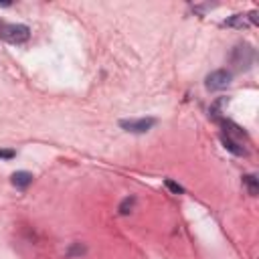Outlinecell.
Returning a JSON list of instances; mask_svg holds the SVG:
<instances>
[{"mask_svg": "<svg viewBox=\"0 0 259 259\" xmlns=\"http://www.w3.org/2000/svg\"><path fill=\"white\" fill-rule=\"evenodd\" d=\"M253 59H255V51L251 45L247 43H241L233 49V53H231V65L237 69V71H247L251 69L253 65Z\"/></svg>", "mask_w": 259, "mask_h": 259, "instance_id": "obj_1", "label": "cell"}, {"mask_svg": "<svg viewBox=\"0 0 259 259\" xmlns=\"http://www.w3.org/2000/svg\"><path fill=\"white\" fill-rule=\"evenodd\" d=\"M0 37H3L7 43L21 45V43H27L29 41L31 31L25 25H3V27H0Z\"/></svg>", "mask_w": 259, "mask_h": 259, "instance_id": "obj_2", "label": "cell"}, {"mask_svg": "<svg viewBox=\"0 0 259 259\" xmlns=\"http://www.w3.org/2000/svg\"><path fill=\"white\" fill-rule=\"evenodd\" d=\"M156 126L154 118H140V120H120V128L132 134H146L150 128Z\"/></svg>", "mask_w": 259, "mask_h": 259, "instance_id": "obj_3", "label": "cell"}, {"mask_svg": "<svg viewBox=\"0 0 259 259\" xmlns=\"http://www.w3.org/2000/svg\"><path fill=\"white\" fill-rule=\"evenodd\" d=\"M229 83H231V73L225 71V69L213 71L209 77H206V81H204V85H206V89H209V91H221V89H225Z\"/></svg>", "mask_w": 259, "mask_h": 259, "instance_id": "obj_4", "label": "cell"}, {"mask_svg": "<svg viewBox=\"0 0 259 259\" xmlns=\"http://www.w3.org/2000/svg\"><path fill=\"white\" fill-rule=\"evenodd\" d=\"M11 182H13V186H17V188L25 190V188L33 182V174H31V172H27V170L15 172V174H13V178H11Z\"/></svg>", "mask_w": 259, "mask_h": 259, "instance_id": "obj_5", "label": "cell"}, {"mask_svg": "<svg viewBox=\"0 0 259 259\" xmlns=\"http://www.w3.org/2000/svg\"><path fill=\"white\" fill-rule=\"evenodd\" d=\"M221 126L225 128V132H227V138H245V132L237 126V124H233V122H229V120H221Z\"/></svg>", "mask_w": 259, "mask_h": 259, "instance_id": "obj_6", "label": "cell"}, {"mask_svg": "<svg viewBox=\"0 0 259 259\" xmlns=\"http://www.w3.org/2000/svg\"><path fill=\"white\" fill-rule=\"evenodd\" d=\"M221 142H223V146L229 150V152H233L235 154V156H245V148L239 144V142H235V140H231V138H227V136H223L221 138Z\"/></svg>", "mask_w": 259, "mask_h": 259, "instance_id": "obj_7", "label": "cell"}, {"mask_svg": "<svg viewBox=\"0 0 259 259\" xmlns=\"http://www.w3.org/2000/svg\"><path fill=\"white\" fill-rule=\"evenodd\" d=\"M243 184L247 186V192H249L251 196H257V194H259V180H257L255 174H245V176H243Z\"/></svg>", "mask_w": 259, "mask_h": 259, "instance_id": "obj_8", "label": "cell"}, {"mask_svg": "<svg viewBox=\"0 0 259 259\" xmlns=\"http://www.w3.org/2000/svg\"><path fill=\"white\" fill-rule=\"evenodd\" d=\"M134 206H136V196H128V198H124L120 202L118 211H120V215H130L134 211Z\"/></svg>", "mask_w": 259, "mask_h": 259, "instance_id": "obj_9", "label": "cell"}, {"mask_svg": "<svg viewBox=\"0 0 259 259\" xmlns=\"http://www.w3.org/2000/svg\"><path fill=\"white\" fill-rule=\"evenodd\" d=\"M164 186H166L170 192H174V194H182V192H184V188H182L178 182L170 180V178H166V180H164Z\"/></svg>", "mask_w": 259, "mask_h": 259, "instance_id": "obj_10", "label": "cell"}, {"mask_svg": "<svg viewBox=\"0 0 259 259\" xmlns=\"http://www.w3.org/2000/svg\"><path fill=\"white\" fill-rule=\"evenodd\" d=\"M225 25H227V27H243V25H245V17H243V15H235V17H231L229 21H225Z\"/></svg>", "mask_w": 259, "mask_h": 259, "instance_id": "obj_11", "label": "cell"}, {"mask_svg": "<svg viewBox=\"0 0 259 259\" xmlns=\"http://www.w3.org/2000/svg\"><path fill=\"white\" fill-rule=\"evenodd\" d=\"M85 253V247L81 245V243H75L73 247H69V251H67V255L69 257H75V255H83Z\"/></svg>", "mask_w": 259, "mask_h": 259, "instance_id": "obj_12", "label": "cell"}, {"mask_svg": "<svg viewBox=\"0 0 259 259\" xmlns=\"http://www.w3.org/2000/svg\"><path fill=\"white\" fill-rule=\"evenodd\" d=\"M17 156V152L15 150H3L0 148V158H5V160H13Z\"/></svg>", "mask_w": 259, "mask_h": 259, "instance_id": "obj_13", "label": "cell"}, {"mask_svg": "<svg viewBox=\"0 0 259 259\" xmlns=\"http://www.w3.org/2000/svg\"><path fill=\"white\" fill-rule=\"evenodd\" d=\"M249 21H251L253 25H257V11H253V13L249 15Z\"/></svg>", "mask_w": 259, "mask_h": 259, "instance_id": "obj_14", "label": "cell"}]
</instances>
